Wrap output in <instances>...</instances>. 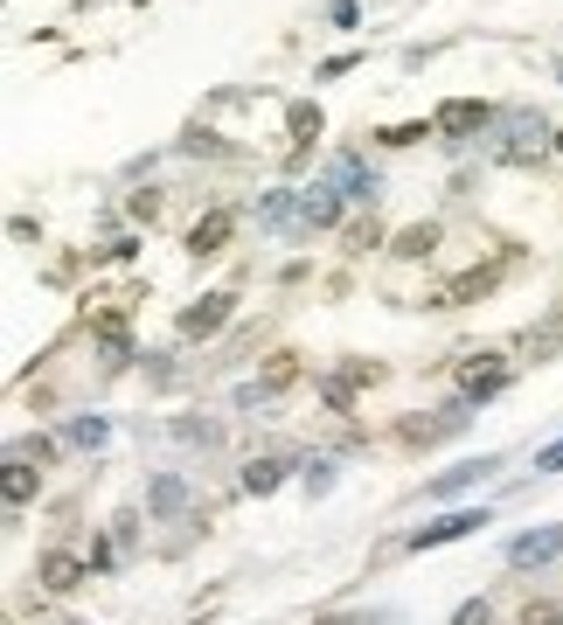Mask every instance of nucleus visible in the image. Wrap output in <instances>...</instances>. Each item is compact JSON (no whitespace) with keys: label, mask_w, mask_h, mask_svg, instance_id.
Masks as SVG:
<instances>
[{"label":"nucleus","mask_w":563,"mask_h":625,"mask_svg":"<svg viewBox=\"0 0 563 625\" xmlns=\"http://www.w3.org/2000/svg\"><path fill=\"white\" fill-rule=\"evenodd\" d=\"M515 383V369L501 362V354H466V369H459V396L466 404H487V396H501Z\"/></svg>","instance_id":"f03ea898"},{"label":"nucleus","mask_w":563,"mask_h":625,"mask_svg":"<svg viewBox=\"0 0 563 625\" xmlns=\"http://www.w3.org/2000/svg\"><path fill=\"white\" fill-rule=\"evenodd\" d=\"M8 459H49V438H22V445H8Z\"/></svg>","instance_id":"cd10ccee"},{"label":"nucleus","mask_w":563,"mask_h":625,"mask_svg":"<svg viewBox=\"0 0 563 625\" xmlns=\"http://www.w3.org/2000/svg\"><path fill=\"white\" fill-rule=\"evenodd\" d=\"M453 625H494V612H487V598H466L453 612Z\"/></svg>","instance_id":"5701e85b"},{"label":"nucleus","mask_w":563,"mask_h":625,"mask_svg":"<svg viewBox=\"0 0 563 625\" xmlns=\"http://www.w3.org/2000/svg\"><path fill=\"white\" fill-rule=\"evenodd\" d=\"M522 348H529L536 362H550V354L563 348V307H556L550 320H542V327H529V340H522Z\"/></svg>","instance_id":"2eb2a0df"},{"label":"nucleus","mask_w":563,"mask_h":625,"mask_svg":"<svg viewBox=\"0 0 563 625\" xmlns=\"http://www.w3.org/2000/svg\"><path fill=\"white\" fill-rule=\"evenodd\" d=\"M63 438L91 452V445H105V438H111V424H105V417H70V424H63Z\"/></svg>","instance_id":"a211bd4d"},{"label":"nucleus","mask_w":563,"mask_h":625,"mask_svg":"<svg viewBox=\"0 0 563 625\" xmlns=\"http://www.w3.org/2000/svg\"><path fill=\"white\" fill-rule=\"evenodd\" d=\"M542 154V119H515L508 125V146H501V160L522 167V160H536Z\"/></svg>","instance_id":"f8f14e48"},{"label":"nucleus","mask_w":563,"mask_h":625,"mask_svg":"<svg viewBox=\"0 0 563 625\" xmlns=\"http://www.w3.org/2000/svg\"><path fill=\"white\" fill-rule=\"evenodd\" d=\"M175 438H188V445H216L223 431H216V424H195V417H188V424H175Z\"/></svg>","instance_id":"b1692460"},{"label":"nucleus","mask_w":563,"mask_h":625,"mask_svg":"<svg viewBox=\"0 0 563 625\" xmlns=\"http://www.w3.org/2000/svg\"><path fill=\"white\" fill-rule=\"evenodd\" d=\"M133 216H140V223H154V216H160V195H154V188H146V195H133Z\"/></svg>","instance_id":"c85d7f7f"},{"label":"nucleus","mask_w":563,"mask_h":625,"mask_svg":"<svg viewBox=\"0 0 563 625\" xmlns=\"http://www.w3.org/2000/svg\"><path fill=\"white\" fill-rule=\"evenodd\" d=\"M278 480H286V459H251L243 466V494H257V501L278 494Z\"/></svg>","instance_id":"4468645a"},{"label":"nucleus","mask_w":563,"mask_h":625,"mask_svg":"<svg viewBox=\"0 0 563 625\" xmlns=\"http://www.w3.org/2000/svg\"><path fill=\"white\" fill-rule=\"evenodd\" d=\"M230 307H237L230 292H209V299H195V307L181 313V340H209V334H223V327H230Z\"/></svg>","instance_id":"6e6552de"},{"label":"nucleus","mask_w":563,"mask_h":625,"mask_svg":"<svg viewBox=\"0 0 563 625\" xmlns=\"http://www.w3.org/2000/svg\"><path fill=\"white\" fill-rule=\"evenodd\" d=\"M286 125H292V140H299V146H313V140H321V105H292V111H286Z\"/></svg>","instance_id":"6ab92c4d"},{"label":"nucleus","mask_w":563,"mask_h":625,"mask_svg":"<svg viewBox=\"0 0 563 625\" xmlns=\"http://www.w3.org/2000/svg\"><path fill=\"white\" fill-rule=\"evenodd\" d=\"M327 22L334 28H355V22H362V8H355V0H327Z\"/></svg>","instance_id":"393cba45"},{"label":"nucleus","mask_w":563,"mask_h":625,"mask_svg":"<svg viewBox=\"0 0 563 625\" xmlns=\"http://www.w3.org/2000/svg\"><path fill=\"white\" fill-rule=\"evenodd\" d=\"M474 528H487V515H480V507H453V515H439V521H424V528H418V536H410L404 549H418V556H424V549H445V542H459V536H474Z\"/></svg>","instance_id":"423d86ee"},{"label":"nucleus","mask_w":563,"mask_h":625,"mask_svg":"<svg viewBox=\"0 0 563 625\" xmlns=\"http://www.w3.org/2000/svg\"><path fill=\"white\" fill-rule=\"evenodd\" d=\"M550 556H563V528H529V536L508 542V563H515V570H536V563H550Z\"/></svg>","instance_id":"1a4fd4ad"},{"label":"nucleus","mask_w":563,"mask_h":625,"mask_svg":"<svg viewBox=\"0 0 563 625\" xmlns=\"http://www.w3.org/2000/svg\"><path fill=\"white\" fill-rule=\"evenodd\" d=\"M327 181L342 188L348 202H362V208H375V188H383V181H375V167H369L362 154H334V160H327Z\"/></svg>","instance_id":"0eeeda50"},{"label":"nucleus","mask_w":563,"mask_h":625,"mask_svg":"<svg viewBox=\"0 0 563 625\" xmlns=\"http://www.w3.org/2000/svg\"><path fill=\"white\" fill-rule=\"evenodd\" d=\"M522 625H563V604H550V598H529V604H522Z\"/></svg>","instance_id":"4be33fe9"},{"label":"nucleus","mask_w":563,"mask_h":625,"mask_svg":"<svg viewBox=\"0 0 563 625\" xmlns=\"http://www.w3.org/2000/svg\"><path fill=\"white\" fill-rule=\"evenodd\" d=\"M375 140L383 146H418V140H439V125H383Z\"/></svg>","instance_id":"412c9836"},{"label":"nucleus","mask_w":563,"mask_h":625,"mask_svg":"<svg viewBox=\"0 0 563 625\" xmlns=\"http://www.w3.org/2000/svg\"><path fill=\"white\" fill-rule=\"evenodd\" d=\"M536 472H563V445H542L536 452Z\"/></svg>","instance_id":"c756f323"},{"label":"nucleus","mask_w":563,"mask_h":625,"mask_svg":"<svg viewBox=\"0 0 563 625\" xmlns=\"http://www.w3.org/2000/svg\"><path fill=\"white\" fill-rule=\"evenodd\" d=\"M230 237H237V216H230V208H209V216L188 230V251H195V257H216Z\"/></svg>","instance_id":"9d476101"},{"label":"nucleus","mask_w":563,"mask_h":625,"mask_svg":"<svg viewBox=\"0 0 563 625\" xmlns=\"http://www.w3.org/2000/svg\"><path fill=\"white\" fill-rule=\"evenodd\" d=\"M431 251H439V223H410V230L390 237V257H404V264H424Z\"/></svg>","instance_id":"9b49d317"},{"label":"nucleus","mask_w":563,"mask_h":625,"mask_svg":"<svg viewBox=\"0 0 563 625\" xmlns=\"http://www.w3.org/2000/svg\"><path fill=\"white\" fill-rule=\"evenodd\" d=\"M321 625H362V618H321Z\"/></svg>","instance_id":"7c9ffc66"},{"label":"nucleus","mask_w":563,"mask_h":625,"mask_svg":"<svg viewBox=\"0 0 563 625\" xmlns=\"http://www.w3.org/2000/svg\"><path fill=\"white\" fill-rule=\"evenodd\" d=\"M28 501H35V472H28V459H8V515H22Z\"/></svg>","instance_id":"f3484780"},{"label":"nucleus","mask_w":563,"mask_h":625,"mask_svg":"<svg viewBox=\"0 0 563 625\" xmlns=\"http://www.w3.org/2000/svg\"><path fill=\"white\" fill-rule=\"evenodd\" d=\"M431 125H439V140H474V132L494 125V111H487L480 98H445L439 111H431Z\"/></svg>","instance_id":"20e7f679"},{"label":"nucleus","mask_w":563,"mask_h":625,"mask_svg":"<svg viewBox=\"0 0 563 625\" xmlns=\"http://www.w3.org/2000/svg\"><path fill=\"white\" fill-rule=\"evenodd\" d=\"M355 389H362V383H355L348 369H342V375H327V383H321V396H327L334 410H355Z\"/></svg>","instance_id":"aec40b11"},{"label":"nucleus","mask_w":563,"mask_h":625,"mask_svg":"<svg viewBox=\"0 0 563 625\" xmlns=\"http://www.w3.org/2000/svg\"><path fill=\"white\" fill-rule=\"evenodd\" d=\"M181 501H188V486L167 472V480H154L146 486V515H181Z\"/></svg>","instance_id":"dca6fc26"},{"label":"nucleus","mask_w":563,"mask_h":625,"mask_svg":"<svg viewBox=\"0 0 563 625\" xmlns=\"http://www.w3.org/2000/svg\"><path fill=\"white\" fill-rule=\"evenodd\" d=\"M307 486H313V494H327V486H334V466H327V459H307Z\"/></svg>","instance_id":"bb28decb"},{"label":"nucleus","mask_w":563,"mask_h":625,"mask_svg":"<svg viewBox=\"0 0 563 625\" xmlns=\"http://www.w3.org/2000/svg\"><path fill=\"white\" fill-rule=\"evenodd\" d=\"M501 278H508V257H501V264H474V272H459L453 286H445L439 299H424V307H474V299H487Z\"/></svg>","instance_id":"39448f33"},{"label":"nucleus","mask_w":563,"mask_h":625,"mask_svg":"<svg viewBox=\"0 0 563 625\" xmlns=\"http://www.w3.org/2000/svg\"><path fill=\"white\" fill-rule=\"evenodd\" d=\"M342 208H348V195L334 181H313V188H299V208H292V230L299 237H313V230H334L342 223Z\"/></svg>","instance_id":"f257e3e1"},{"label":"nucleus","mask_w":563,"mask_h":625,"mask_svg":"<svg viewBox=\"0 0 563 625\" xmlns=\"http://www.w3.org/2000/svg\"><path fill=\"white\" fill-rule=\"evenodd\" d=\"M35 584H43L49 598H70V591L91 584V570H84V556H70V549H43V556H35Z\"/></svg>","instance_id":"7ed1b4c3"},{"label":"nucleus","mask_w":563,"mask_h":625,"mask_svg":"<svg viewBox=\"0 0 563 625\" xmlns=\"http://www.w3.org/2000/svg\"><path fill=\"white\" fill-rule=\"evenodd\" d=\"M348 243H355V251H375V243H383V230H375V216H369V223H355V230H348Z\"/></svg>","instance_id":"a878e982"},{"label":"nucleus","mask_w":563,"mask_h":625,"mask_svg":"<svg viewBox=\"0 0 563 625\" xmlns=\"http://www.w3.org/2000/svg\"><path fill=\"white\" fill-rule=\"evenodd\" d=\"M501 459H466V466H453V472H439V480H431V501H453V494H466V486L480 480V472H494Z\"/></svg>","instance_id":"ddd939ff"}]
</instances>
